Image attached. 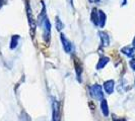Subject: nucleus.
Masks as SVG:
<instances>
[{
  "instance_id": "1",
  "label": "nucleus",
  "mask_w": 135,
  "mask_h": 121,
  "mask_svg": "<svg viewBox=\"0 0 135 121\" xmlns=\"http://www.w3.org/2000/svg\"><path fill=\"white\" fill-rule=\"evenodd\" d=\"M91 19H93L95 24L99 25L100 27H104L105 23H106V14L104 13L103 11H101V10L94 9L93 15H91Z\"/></svg>"
},
{
  "instance_id": "2",
  "label": "nucleus",
  "mask_w": 135,
  "mask_h": 121,
  "mask_svg": "<svg viewBox=\"0 0 135 121\" xmlns=\"http://www.w3.org/2000/svg\"><path fill=\"white\" fill-rule=\"evenodd\" d=\"M90 93L91 96L95 97V99L98 100H103V97H104V93H103V90L100 85H94L93 87L90 88Z\"/></svg>"
},
{
  "instance_id": "3",
  "label": "nucleus",
  "mask_w": 135,
  "mask_h": 121,
  "mask_svg": "<svg viewBox=\"0 0 135 121\" xmlns=\"http://www.w3.org/2000/svg\"><path fill=\"white\" fill-rule=\"evenodd\" d=\"M41 26L43 27V29H44V37H45V40H50V34H51V24H50V21L48 19V17L41 23Z\"/></svg>"
},
{
  "instance_id": "4",
  "label": "nucleus",
  "mask_w": 135,
  "mask_h": 121,
  "mask_svg": "<svg viewBox=\"0 0 135 121\" xmlns=\"http://www.w3.org/2000/svg\"><path fill=\"white\" fill-rule=\"evenodd\" d=\"M61 40H62V43H63L64 51L69 54V53L71 52V50H72V45H71V42L66 38V36H65L64 34H61Z\"/></svg>"
},
{
  "instance_id": "5",
  "label": "nucleus",
  "mask_w": 135,
  "mask_h": 121,
  "mask_svg": "<svg viewBox=\"0 0 135 121\" xmlns=\"http://www.w3.org/2000/svg\"><path fill=\"white\" fill-rule=\"evenodd\" d=\"M114 87H115V83H114V81H112V80L107 81V82H105V84H104V89H105V91H106L108 94H112V93H113Z\"/></svg>"
},
{
  "instance_id": "6",
  "label": "nucleus",
  "mask_w": 135,
  "mask_h": 121,
  "mask_svg": "<svg viewBox=\"0 0 135 121\" xmlns=\"http://www.w3.org/2000/svg\"><path fill=\"white\" fill-rule=\"evenodd\" d=\"M122 53L125 54L129 58H132L135 56V47H125L122 48Z\"/></svg>"
},
{
  "instance_id": "7",
  "label": "nucleus",
  "mask_w": 135,
  "mask_h": 121,
  "mask_svg": "<svg viewBox=\"0 0 135 121\" xmlns=\"http://www.w3.org/2000/svg\"><path fill=\"white\" fill-rule=\"evenodd\" d=\"M53 121H60L59 119V109H58V103H53Z\"/></svg>"
},
{
  "instance_id": "8",
  "label": "nucleus",
  "mask_w": 135,
  "mask_h": 121,
  "mask_svg": "<svg viewBox=\"0 0 135 121\" xmlns=\"http://www.w3.org/2000/svg\"><path fill=\"white\" fill-rule=\"evenodd\" d=\"M108 62H109V58H107V57H103V58H101L100 60H99V63H98V65H97V69H98V70L103 69V68L108 64Z\"/></svg>"
},
{
  "instance_id": "9",
  "label": "nucleus",
  "mask_w": 135,
  "mask_h": 121,
  "mask_svg": "<svg viewBox=\"0 0 135 121\" xmlns=\"http://www.w3.org/2000/svg\"><path fill=\"white\" fill-rule=\"evenodd\" d=\"M101 108H102V112H103V114L105 115V116H108L109 108H108V103H107V100H106V99H103V100H102Z\"/></svg>"
},
{
  "instance_id": "10",
  "label": "nucleus",
  "mask_w": 135,
  "mask_h": 121,
  "mask_svg": "<svg viewBox=\"0 0 135 121\" xmlns=\"http://www.w3.org/2000/svg\"><path fill=\"white\" fill-rule=\"evenodd\" d=\"M100 35H101V38H102V45H103L104 47L108 46L109 42H110V38H109L108 34H106V32H101Z\"/></svg>"
},
{
  "instance_id": "11",
  "label": "nucleus",
  "mask_w": 135,
  "mask_h": 121,
  "mask_svg": "<svg viewBox=\"0 0 135 121\" xmlns=\"http://www.w3.org/2000/svg\"><path fill=\"white\" fill-rule=\"evenodd\" d=\"M75 68H76V74H77L78 81H81V66L78 64L77 60H75Z\"/></svg>"
},
{
  "instance_id": "12",
  "label": "nucleus",
  "mask_w": 135,
  "mask_h": 121,
  "mask_svg": "<svg viewBox=\"0 0 135 121\" xmlns=\"http://www.w3.org/2000/svg\"><path fill=\"white\" fill-rule=\"evenodd\" d=\"M18 36L17 35H15V36H13L12 37V41H11V46H10V47L11 48H14V47L17 46V40H18Z\"/></svg>"
},
{
  "instance_id": "13",
  "label": "nucleus",
  "mask_w": 135,
  "mask_h": 121,
  "mask_svg": "<svg viewBox=\"0 0 135 121\" xmlns=\"http://www.w3.org/2000/svg\"><path fill=\"white\" fill-rule=\"evenodd\" d=\"M56 22H57V29H58V30H61V29H62V27H63V24L61 23V20L59 19L58 17L56 18Z\"/></svg>"
},
{
  "instance_id": "14",
  "label": "nucleus",
  "mask_w": 135,
  "mask_h": 121,
  "mask_svg": "<svg viewBox=\"0 0 135 121\" xmlns=\"http://www.w3.org/2000/svg\"><path fill=\"white\" fill-rule=\"evenodd\" d=\"M130 67L133 69V71H135V59H132L130 60Z\"/></svg>"
},
{
  "instance_id": "15",
  "label": "nucleus",
  "mask_w": 135,
  "mask_h": 121,
  "mask_svg": "<svg viewBox=\"0 0 135 121\" xmlns=\"http://www.w3.org/2000/svg\"><path fill=\"white\" fill-rule=\"evenodd\" d=\"M115 121H126L124 118H122V119H115Z\"/></svg>"
},
{
  "instance_id": "16",
  "label": "nucleus",
  "mask_w": 135,
  "mask_h": 121,
  "mask_svg": "<svg viewBox=\"0 0 135 121\" xmlns=\"http://www.w3.org/2000/svg\"><path fill=\"white\" fill-rule=\"evenodd\" d=\"M133 47H135V37H134V40H133Z\"/></svg>"
}]
</instances>
